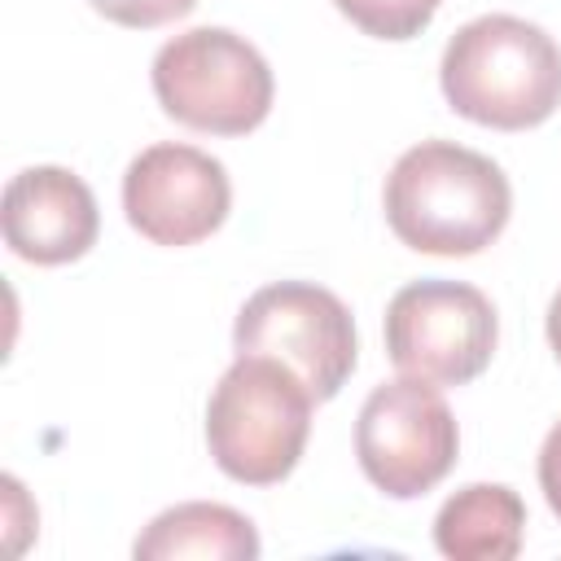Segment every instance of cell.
Wrapping results in <instances>:
<instances>
[{"mask_svg":"<svg viewBox=\"0 0 561 561\" xmlns=\"http://www.w3.org/2000/svg\"><path fill=\"white\" fill-rule=\"evenodd\" d=\"M513 210L504 171L456 140H421L386 175V219L421 254L465 259L486 250Z\"/></svg>","mask_w":561,"mask_h":561,"instance_id":"6da1fadb","label":"cell"},{"mask_svg":"<svg viewBox=\"0 0 561 561\" xmlns=\"http://www.w3.org/2000/svg\"><path fill=\"white\" fill-rule=\"evenodd\" d=\"M438 83L447 105L469 123L526 131L561 105V48L526 18L486 13L451 35Z\"/></svg>","mask_w":561,"mask_h":561,"instance_id":"7a4b0ae2","label":"cell"},{"mask_svg":"<svg viewBox=\"0 0 561 561\" xmlns=\"http://www.w3.org/2000/svg\"><path fill=\"white\" fill-rule=\"evenodd\" d=\"M316 394L272 355H237L206 403V447L215 465L245 482L272 486L294 473L311 434Z\"/></svg>","mask_w":561,"mask_h":561,"instance_id":"3957f363","label":"cell"},{"mask_svg":"<svg viewBox=\"0 0 561 561\" xmlns=\"http://www.w3.org/2000/svg\"><path fill=\"white\" fill-rule=\"evenodd\" d=\"M272 70L263 53L228 26H193L167 39L153 57L158 105L210 136H245L272 110Z\"/></svg>","mask_w":561,"mask_h":561,"instance_id":"277c9868","label":"cell"},{"mask_svg":"<svg viewBox=\"0 0 561 561\" xmlns=\"http://www.w3.org/2000/svg\"><path fill=\"white\" fill-rule=\"evenodd\" d=\"M495 307L465 280H412L386 307V355L403 377L465 386L495 355Z\"/></svg>","mask_w":561,"mask_h":561,"instance_id":"5b68a950","label":"cell"},{"mask_svg":"<svg viewBox=\"0 0 561 561\" xmlns=\"http://www.w3.org/2000/svg\"><path fill=\"white\" fill-rule=\"evenodd\" d=\"M460 451V430L438 394L421 377L377 386L355 421V456L364 478L390 500H416L438 486Z\"/></svg>","mask_w":561,"mask_h":561,"instance_id":"8992f818","label":"cell"},{"mask_svg":"<svg viewBox=\"0 0 561 561\" xmlns=\"http://www.w3.org/2000/svg\"><path fill=\"white\" fill-rule=\"evenodd\" d=\"M232 346L237 355H272L289 364L316 403H324L355 368V320L333 289L276 280L245 298L232 324Z\"/></svg>","mask_w":561,"mask_h":561,"instance_id":"52a82bcc","label":"cell"},{"mask_svg":"<svg viewBox=\"0 0 561 561\" xmlns=\"http://www.w3.org/2000/svg\"><path fill=\"white\" fill-rule=\"evenodd\" d=\"M232 206V184L219 158L193 145H149L131 158L123 175L127 224L153 245H197L206 241Z\"/></svg>","mask_w":561,"mask_h":561,"instance_id":"ba28073f","label":"cell"},{"mask_svg":"<svg viewBox=\"0 0 561 561\" xmlns=\"http://www.w3.org/2000/svg\"><path fill=\"white\" fill-rule=\"evenodd\" d=\"M96 228V197L66 167H26L4 188V241L26 263H75L92 250Z\"/></svg>","mask_w":561,"mask_h":561,"instance_id":"9c48e42d","label":"cell"},{"mask_svg":"<svg viewBox=\"0 0 561 561\" xmlns=\"http://www.w3.org/2000/svg\"><path fill=\"white\" fill-rule=\"evenodd\" d=\"M526 530V504L504 482L456 491L434 517V543L451 561H513Z\"/></svg>","mask_w":561,"mask_h":561,"instance_id":"30bf717a","label":"cell"},{"mask_svg":"<svg viewBox=\"0 0 561 561\" xmlns=\"http://www.w3.org/2000/svg\"><path fill=\"white\" fill-rule=\"evenodd\" d=\"M140 561H180V557H202V561H250L259 557V535L254 522L228 504H175L158 513L145 535L131 548Z\"/></svg>","mask_w":561,"mask_h":561,"instance_id":"8fae6325","label":"cell"},{"mask_svg":"<svg viewBox=\"0 0 561 561\" xmlns=\"http://www.w3.org/2000/svg\"><path fill=\"white\" fill-rule=\"evenodd\" d=\"M364 35L377 39H412L430 26L438 0H333Z\"/></svg>","mask_w":561,"mask_h":561,"instance_id":"7c38bea8","label":"cell"},{"mask_svg":"<svg viewBox=\"0 0 561 561\" xmlns=\"http://www.w3.org/2000/svg\"><path fill=\"white\" fill-rule=\"evenodd\" d=\"M101 18L118 22V26H131V31H153V26H167L184 13H193L197 0H88Z\"/></svg>","mask_w":561,"mask_h":561,"instance_id":"4fadbf2b","label":"cell"},{"mask_svg":"<svg viewBox=\"0 0 561 561\" xmlns=\"http://www.w3.org/2000/svg\"><path fill=\"white\" fill-rule=\"evenodd\" d=\"M539 491H543L548 508L561 517V421L548 430V438L539 447Z\"/></svg>","mask_w":561,"mask_h":561,"instance_id":"5bb4252c","label":"cell"},{"mask_svg":"<svg viewBox=\"0 0 561 561\" xmlns=\"http://www.w3.org/2000/svg\"><path fill=\"white\" fill-rule=\"evenodd\" d=\"M548 342H552V355L561 359V289L548 302Z\"/></svg>","mask_w":561,"mask_h":561,"instance_id":"9a60e30c","label":"cell"}]
</instances>
